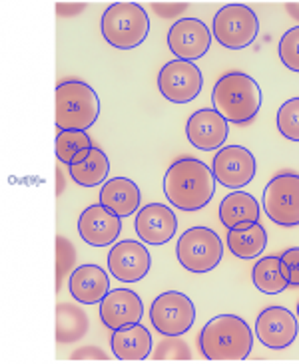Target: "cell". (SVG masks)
<instances>
[{
	"instance_id": "cell-13",
	"label": "cell",
	"mask_w": 299,
	"mask_h": 364,
	"mask_svg": "<svg viewBox=\"0 0 299 364\" xmlns=\"http://www.w3.org/2000/svg\"><path fill=\"white\" fill-rule=\"evenodd\" d=\"M211 44V32L198 18H182L172 24L168 32V46L178 60L204 58Z\"/></svg>"
},
{
	"instance_id": "cell-33",
	"label": "cell",
	"mask_w": 299,
	"mask_h": 364,
	"mask_svg": "<svg viewBox=\"0 0 299 364\" xmlns=\"http://www.w3.org/2000/svg\"><path fill=\"white\" fill-rule=\"evenodd\" d=\"M188 9V2H154V10L162 18H174Z\"/></svg>"
},
{
	"instance_id": "cell-10",
	"label": "cell",
	"mask_w": 299,
	"mask_h": 364,
	"mask_svg": "<svg viewBox=\"0 0 299 364\" xmlns=\"http://www.w3.org/2000/svg\"><path fill=\"white\" fill-rule=\"evenodd\" d=\"M204 88V76L194 62L172 60L158 74V90L172 104H189Z\"/></svg>"
},
{
	"instance_id": "cell-27",
	"label": "cell",
	"mask_w": 299,
	"mask_h": 364,
	"mask_svg": "<svg viewBox=\"0 0 299 364\" xmlns=\"http://www.w3.org/2000/svg\"><path fill=\"white\" fill-rule=\"evenodd\" d=\"M94 148L92 139L86 132H76V129H66L56 136V158L64 166H72V159L78 156L82 149Z\"/></svg>"
},
{
	"instance_id": "cell-39",
	"label": "cell",
	"mask_w": 299,
	"mask_h": 364,
	"mask_svg": "<svg viewBox=\"0 0 299 364\" xmlns=\"http://www.w3.org/2000/svg\"><path fill=\"white\" fill-rule=\"evenodd\" d=\"M298 316H299V303H298Z\"/></svg>"
},
{
	"instance_id": "cell-14",
	"label": "cell",
	"mask_w": 299,
	"mask_h": 364,
	"mask_svg": "<svg viewBox=\"0 0 299 364\" xmlns=\"http://www.w3.org/2000/svg\"><path fill=\"white\" fill-rule=\"evenodd\" d=\"M259 343L273 350H283L298 338V318L285 306H268L256 321Z\"/></svg>"
},
{
	"instance_id": "cell-12",
	"label": "cell",
	"mask_w": 299,
	"mask_h": 364,
	"mask_svg": "<svg viewBox=\"0 0 299 364\" xmlns=\"http://www.w3.org/2000/svg\"><path fill=\"white\" fill-rule=\"evenodd\" d=\"M108 269L122 283H138L152 269V255L142 241L124 239L110 249Z\"/></svg>"
},
{
	"instance_id": "cell-31",
	"label": "cell",
	"mask_w": 299,
	"mask_h": 364,
	"mask_svg": "<svg viewBox=\"0 0 299 364\" xmlns=\"http://www.w3.org/2000/svg\"><path fill=\"white\" fill-rule=\"evenodd\" d=\"M279 58L283 66L299 74V26L289 28L279 40Z\"/></svg>"
},
{
	"instance_id": "cell-7",
	"label": "cell",
	"mask_w": 299,
	"mask_h": 364,
	"mask_svg": "<svg viewBox=\"0 0 299 364\" xmlns=\"http://www.w3.org/2000/svg\"><path fill=\"white\" fill-rule=\"evenodd\" d=\"M258 14L246 4H226L214 16L211 34L224 48H248L258 38Z\"/></svg>"
},
{
	"instance_id": "cell-11",
	"label": "cell",
	"mask_w": 299,
	"mask_h": 364,
	"mask_svg": "<svg viewBox=\"0 0 299 364\" xmlns=\"http://www.w3.org/2000/svg\"><path fill=\"white\" fill-rule=\"evenodd\" d=\"M211 171L218 183L236 191L253 181L258 166L249 149L241 146H226L214 156Z\"/></svg>"
},
{
	"instance_id": "cell-3",
	"label": "cell",
	"mask_w": 299,
	"mask_h": 364,
	"mask_svg": "<svg viewBox=\"0 0 299 364\" xmlns=\"http://www.w3.org/2000/svg\"><path fill=\"white\" fill-rule=\"evenodd\" d=\"M214 109L231 124H249L261 108V90L246 72H228L218 80L211 92Z\"/></svg>"
},
{
	"instance_id": "cell-6",
	"label": "cell",
	"mask_w": 299,
	"mask_h": 364,
	"mask_svg": "<svg viewBox=\"0 0 299 364\" xmlns=\"http://www.w3.org/2000/svg\"><path fill=\"white\" fill-rule=\"evenodd\" d=\"M176 255L189 273H209L224 259V243L208 227H192L178 239Z\"/></svg>"
},
{
	"instance_id": "cell-15",
	"label": "cell",
	"mask_w": 299,
	"mask_h": 364,
	"mask_svg": "<svg viewBox=\"0 0 299 364\" xmlns=\"http://www.w3.org/2000/svg\"><path fill=\"white\" fill-rule=\"evenodd\" d=\"M120 231H122V217L102 203L86 207L78 217L80 237L84 243L92 247L114 245Z\"/></svg>"
},
{
	"instance_id": "cell-38",
	"label": "cell",
	"mask_w": 299,
	"mask_h": 364,
	"mask_svg": "<svg viewBox=\"0 0 299 364\" xmlns=\"http://www.w3.org/2000/svg\"><path fill=\"white\" fill-rule=\"evenodd\" d=\"M56 178H58V189H56V193L60 196V193H62V189H64V178H62V173H60V171L56 173Z\"/></svg>"
},
{
	"instance_id": "cell-28",
	"label": "cell",
	"mask_w": 299,
	"mask_h": 364,
	"mask_svg": "<svg viewBox=\"0 0 299 364\" xmlns=\"http://www.w3.org/2000/svg\"><path fill=\"white\" fill-rule=\"evenodd\" d=\"M278 129L289 141H299V98L288 100L278 109Z\"/></svg>"
},
{
	"instance_id": "cell-9",
	"label": "cell",
	"mask_w": 299,
	"mask_h": 364,
	"mask_svg": "<svg viewBox=\"0 0 299 364\" xmlns=\"http://www.w3.org/2000/svg\"><path fill=\"white\" fill-rule=\"evenodd\" d=\"M266 215L281 227L299 225V176L278 173L263 189Z\"/></svg>"
},
{
	"instance_id": "cell-1",
	"label": "cell",
	"mask_w": 299,
	"mask_h": 364,
	"mask_svg": "<svg viewBox=\"0 0 299 364\" xmlns=\"http://www.w3.org/2000/svg\"><path fill=\"white\" fill-rule=\"evenodd\" d=\"M164 193L182 211H199L216 193L214 171L201 159L182 158L164 176Z\"/></svg>"
},
{
	"instance_id": "cell-23",
	"label": "cell",
	"mask_w": 299,
	"mask_h": 364,
	"mask_svg": "<svg viewBox=\"0 0 299 364\" xmlns=\"http://www.w3.org/2000/svg\"><path fill=\"white\" fill-rule=\"evenodd\" d=\"M266 245H268V231L259 221L243 229L228 231V249L238 259H256L263 253Z\"/></svg>"
},
{
	"instance_id": "cell-35",
	"label": "cell",
	"mask_w": 299,
	"mask_h": 364,
	"mask_svg": "<svg viewBox=\"0 0 299 364\" xmlns=\"http://www.w3.org/2000/svg\"><path fill=\"white\" fill-rule=\"evenodd\" d=\"M82 10H84V4H82V2H78V4H66V2L56 4L58 16H74V14H80Z\"/></svg>"
},
{
	"instance_id": "cell-17",
	"label": "cell",
	"mask_w": 299,
	"mask_h": 364,
	"mask_svg": "<svg viewBox=\"0 0 299 364\" xmlns=\"http://www.w3.org/2000/svg\"><path fill=\"white\" fill-rule=\"evenodd\" d=\"M228 134V119L216 109H198L189 116L188 124H186L188 141L194 148L204 149V151L224 148Z\"/></svg>"
},
{
	"instance_id": "cell-26",
	"label": "cell",
	"mask_w": 299,
	"mask_h": 364,
	"mask_svg": "<svg viewBox=\"0 0 299 364\" xmlns=\"http://www.w3.org/2000/svg\"><path fill=\"white\" fill-rule=\"evenodd\" d=\"M110 159L98 148L90 149V156L78 166H70V176L82 187H96L108 178Z\"/></svg>"
},
{
	"instance_id": "cell-36",
	"label": "cell",
	"mask_w": 299,
	"mask_h": 364,
	"mask_svg": "<svg viewBox=\"0 0 299 364\" xmlns=\"http://www.w3.org/2000/svg\"><path fill=\"white\" fill-rule=\"evenodd\" d=\"M285 9H288L289 16L299 22V2H288V4H285Z\"/></svg>"
},
{
	"instance_id": "cell-18",
	"label": "cell",
	"mask_w": 299,
	"mask_h": 364,
	"mask_svg": "<svg viewBox=\"0 0 299 364\" xmlns=\"http://www.w3.org/2000/svg\"><path fill=\"white\" fill-rule=\"evenodd\" d=\"M142 316H144V303L130 289H114L100 303V318L112 331L140 323Z\"/></svg>"
},
{
	"instance_id": "cell-34",
	"label": "cell",
	"mask_w": 299,
	"mask_h": 364,
	"mask_svg": "<svg viewBox=\"0 0 299 364\" xmlns=\"http://www.w3.org/2000/svg\"><path fill=\"white\" fill-rule=\"evenodd\" d=\"M72 360H108V355L98 346H82L70 355Z\"/></svg>"
},
{
	"instance_id": "cell-24",
	"label": "cell",
	"mask_w": 299,
	"mask_h": 364,
	"mask_svg": "<svg viewBox=\"0 0 299 364\" xmlns=\"http://www.w3.org/2000/svg\"><path fill=\"white\" fill-rule=\"evenodd\" d=\"M88 316L76 305L60 303L56 306V341L62 345L78 343L88 333Z\"/></svg>"
},
{
	"instance_id": "cell-25",
	"label": "cell",
	"mask_w": 299,
	"mask_h": 364,
	"mask_svg": "<svg viewBox=\"0 0 299 364\" xmlns=\"http://www.w3.org/2000/svg\"><path fill=\"white\" fill-rule=\"evenodd\" d=\"M251 279L253 285L259 293L263 295H279L289 287L288 279L281 271V263L279 257H263L253 265L251 271Z\"/></svg>"
},
{
	"instance_id": "cell-20",
	"label": "cell",
	"mask_w": 299,
	"mask_h": 364,
	"mask_svg": "<svg viewBox=\"0 0 299 364\" xmlns=\"http://www.w3.org/2000/svg\"><path fill=\"white\" fill-rule=\"evenodd\" d=\"M152 335L142 323L120 326L112 335V353L118 360H146L152 353Z\"/></svg>"
},
{
	"instance_id": "cell-30",
	"label": "cell",
	"mask_w": 299,
	"mask_h": 364,
	"mask_svg": "<svg viewBox=\"0 0 299 364\" xmlns=\"http://www.w3.org/2000/svg\"><path fill=\"white\" fill-rule=\"evenodd\" d=\"M154 360H192V350L179 336H166L154 350Z\"/></svg>"
},
{
	"instance_id": "cell-8",
	"label": "cell",
	"mask_w": 299,
	"mask_h": 364,
	"mask_svg": "<svg viewBox=\"0 0 299 364\" xmlns=\"http://www.w3.org/2000/svg\"><path fill=\"white\" fill-rule=\"evenodd\" d=\"M150 321L159 335L182 336L194 326L196 306L188 295L178 291H168L156 296V301L152 303Z\"/></svg>"
},
{
	"instance_id": "cell-29",
	"label": "cell",
	"mask_w": 299,
	"mask_h": 364,
	"mask_svg": "<svg viewBox=\"0 0 299 364\" xmlns=\"http://www.w3.org/2000/svg\"><path fill=\"white\" fill-rule=\"evenodd\" d=\"M76 265V251L66 237H56V291L62 289L64 279L72 275V269Z\"/></svg>"
},
{
	"instance_id": "cell-16",
	"label": "cell",
	"mask_w": 299,
	"mask_h": 364,
	"mask_svg": "<svg viewBox=\"0 0 299 364\" xmlns=\"http://www.w3.org/2000/svg\"><path fill=\"white\" fill-rule=\"evenodd\" d=\"M136 233L146 245H166L178 231V217L164 203H148L136 215Z\"/></svg>"
},
{
	"instance_id": "cell-5",
	"label": "cell",
	"mask_w": 299,
	"mask_h": 364,
	"mask_svg": "<svg viewBox=\"0 0 299 364\" xmlns=\"http://www.w3.org/2000/svg\"><path fill=\"white\" fill-rule=\"evenodd\" d=\"M102 36L118 50L138 48L150 32L148 12L138 2H114L102 14Z\"/></svg>"
},
{
	"instance_id": "cell-32",
	"label": "cell",
	"mask_w": 299,
	"mask_h": 364,
	"mask_svg": "<svg viewBox=\"0 0 299 364\" xmlns=\"http://www.w3.org/2000/svg\"><path fill=\"white\" fill-rule=\"evenodd\" d=\"M279 263L289 287H299V247H291L283 251V255L279 257Z\"/></svg>"
},
{
	"instance_id": "cell-2",
	"label": "cell",
	"mask_w": 299,
	"mask_h": 364,
	"mask_svg": "<svg viewBox=\"0 0 299 364\" xmlns=\"http://www.w3.org/2000/svg\"><path fill=\"white\" fill-rule=\"evenodd\" d=\"M251 348V328L238 315L214 316L199 333V350L208 360H246Z\"/></svg>"
},
{
	"instance_id": "cell-19",
	"label": "cell",
	"mask_w": 299,
	"mask_h": 364,
	"mask_svg": "<svg viewBox=\"0 0 299 364\" xmlns=\"http://www.w3.org/2000/svg\"><path fill=\"white\" fill-rule=\"evenodd\" d=\"M70 295L82 305H96L110 293L108 273L98 265H80L70 275Z\"/></svg>"
},
{
	"instance_id": "cell-22",
	"label": "cell",
	"mask_w": 299,
	"mask_h": 364,
	"mask_svg": "<svg viewBox=\"0 0 299 364\" xmlns=\"http://www.w3.org/2000/svg\"><path fill=\"white\" fill-rule=\"evenodd\" d=\"M140 199V187L128 178H112L100 189V203L112 209L122 219L138 211Z\"/></svg>"
},
{
	"instance_id": "cell-37",
	"label": "cell",
	"mask_w": 299,
	"mask_h": 364,
	"mask_svg": "<svg viewBox=\"0 0 299 364\" xmlns=\"http://www.w3.org/2000/svg\"><path fill=\"white\" fill-rule=\"evenodd\" d=\"M90 149H92V148H90ZM90 149H82V151H80L78 156H76V158L72 159V166H78V164H82L84 159L88 158V156H90ZM68 168H70V166H68Z\"/></svg>"
},
{
	"instance_id": "cell-21",
	"label": "cell",
	"mask_w": 299,
	"mask_h": 364,
	"mask_svg": "<svg viewBox=\"0 0 299 364\" xmlns=\"http://www.w3.org/2000/svg\"><path fill=\"white\" fill-rule=\"evenodd\" d=\"M219 221L226 229H243L259 221V203L251 193L236 189L221 199Z\"/></svg>"
},
{
	"instance_id": "cell-4",
	"label": "cell",
	"mask_w": 299,
	"mask_h": 364,
	"mask_svg": "<svg viewBox=\"0 0 299 364\" xmlns=\"http://www.w3.org/2000/svg\"><path fill=\"white\" fill-rule=\"evenodd\" d=\"M100 116V100L86 82L68 80L56 86V126L60 132H86Z\"/></svg>"
}]
</instances>
